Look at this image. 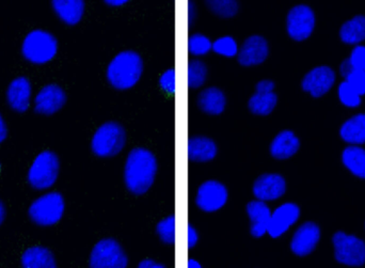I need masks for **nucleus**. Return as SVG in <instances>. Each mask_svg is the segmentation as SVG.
<instances>
[{
  "label": "nucleus",
  "mask_w": 365,
  "mask_h": 268,
  "mask_svg": "<svg viewBox=\"0 0 365 268\" xmlns=\"http://www.w3.org/2000/svg\"><path fill=\"white\" fill-rule=\"evenodd\" d=\"M105 4L111 6H121L123 4H128V0H107Z\"/></svg>",
  "instance_id": "obj_41"
},
{
  "label": "nucleus",
  "mask_w": 365,
  "mask_h": 268,
  "mask_svg": "<svg viewBox=\"0 0 365 268\" xmlns=\"http://www.w3.org/2000/svg\"><path fill=\"white\" fill-rule=\"evenodd\" d=\"M255 89H257V92L249 100V110L253 115H270L278 103V96L274 92V81L264 79L257 83Z\"/></svg>",
  "instance_id": "obj_12"
},
{
  "label": "nucleus",
  "mask_w": 365,
  "mask_h": 268,
  "mask_svg": "<svg viewBox=\"0 0 365 268\" xmlns=\"http://www.w3.org/2000/svg\"><path fill=\"white\" fill-rule=\"evenodd\" d=\"M287 32L295 41H304L313 32L315 26V15L308 6H294L287 15Z\"/></svg>",
  "instance_id": "obj_9"
},
{
  "label": "nucleus",
  "mask_w": 365,
  "mask_h": 268,
  "mask_svg": "<svg viewBox=\"0 0 365 268\" xmlns=\"http://www.w3.org/2000/svg\"><path fill=\"white\" fill-rule=\"evenodd\" d=\"M339 98L347 107H357L361 104V96L346 81H343L339 87Z\"/></svg>",
  "instance_id": "obj_33"
},
{
  "label": "nucleus",
  "mask_w": 365,
  "mask_h": 268,
  "mask_svg": "<svg viewBox=\"0 0 365 268\" xmlns=\"http://www.w3.org/2000/svg\"><path fill=\"white\" fill-rule=\"evenodd\" d=\"M6 136H8V128H6L4 118L0 115V143L6 138Z\"/></svg>",
  "instance_id": "obj_40"
},
{
  "label": "nucleus",
  "mask_w": 365,
  "mask_h": 268,
  "mask_svg": "<svg viewBox=\"0 0 365 268\" xmlns=\"http://www.w3.org/2000/svg\"><path fill=\"white\" fill-rule=\"evenodd\" d=\"M354 68H356L355 66H353L349 58H347V59L344 60L343 63L341 64V74H342V76L344 77V78H346V77L353 72Z\"/></svg>",
  "instance_id": "obj_38"
},
{
  "label": "nucleus",
  "mask_w": 365,
  "mask_h": 268,
  "mask_svg": "<svg viewBox=\"0 0 365 268\" xmlns=\"http://www.w3.org/2000/svg\"><path fill=\"white\" fill-rule=\"evenodd\" d=\"M138 268H166L165 265L160 264V263L155 262L151 259H145V260L141 261Z\"/></svg>",
  "instance_id": "obj_39"
},
{
  "label": "nucleus",
  "mask_w": 365,
  "mask_h": 268,
  "mask_svg": "<svg viewBox=\"0 0 365 268\" xmlns=\"http://www.w3.org/2000/svg\"><path fill=\"white\" fill-rule=\"evenodd\" d=\"M53 11L66 25L74 26L83 19L85 1L83 0H53Z\"/></svg>",
  "instance_id": "obj_23"
},
{
  "label": "nucleus",
  "mask_w": 365,
  "mask_h": 268,
  "mask_svg": "<svg viewBox=\"0 0 365 268\" xmlns=\"http://www.w3.org/2000/svg\"><path fill=\"white\" fill-rule=\"evenodd\" d=\"M21 268H57L51 250L42 246H34L25 250L21 259Z\"/></svg>",
  "instance_id": "obj_24"
},
{
  "label": "nucleus",
  "mask_w": 365,
  "mask_h": 268,
  "mask_svg": "<svg viewBox=\"0 0 365 268\" xmlns=\"http://www.w3.org/2000/svg\"><path fill=\"white\" fill-rule=\"evenodd\" d=\"M64 209L66 203L60 192H46L31 203L29 207V217L38 226L51 227L61 220Z\"/></svg>",
  "instance_id": "obj_4"
},
{
  "label": "nucleus",
  "mask_w": 365,
  "mask_h": 268,
  "mask_svg": "<svg viewBox=\"0 0 365 268\" xmlns=\"http://www.w3.org/2000/svg\"><path fill=\"white\" fill-rule=\"evenodd\" d=\"M197 106L207 115H221L227 106V98L218 88H206L197 96Z\"/></svg>",
  "instance_id": "obj_22"
},
{
  "label": "nucleus",
  "mask_w": 365,
  "mask_h": 268,
  "mask_svg": "<svg viewBox=\"0 0 365 268\" xmlns=\"http://www.w3.org/2000/svg\"><path fill=\"white\" fill-rule=\"evenodd\" d=\"M247 213L250 220L251 235L259 239L266 234L272 216L269 207L263 201H251L247 205Z\"/></svg>",
  "instance_id": "obj_19"
},
{
  "label": "nucleus",
  "mask_w": 365,
  "mask_h": 268,
  "mask_svg": "<svg viewBox=\"0 0 365 268\" xmlns=\"http://www.w3.org/2000/svg\"><path fill=\"white\" fill-rule=\"evenodd\" d=\"M58 41L53 34L43 29H34L25 36L21 53L30 63H48L57 55Z\"/></svg>",
  "instance_id": "obj_3"
},
{
  "label": "nucleus",
  "mask_w": 365,
  "mask_h": 268,
  "mask_svg": "<svg viewBox=\"0 0 365 268\" xmlns=\"http://www.w3.org/2000/svg\"><path fill=\"white\" fill-rule=\"evenodd\" d=\"M287 192L284 177L277 173H265L257 177L253 184V195L257 200L274 201Z\"/></svg>",
  "instance_id": "obj_13"
},
{
  "label": "nucleus",
  "mask_w": 365,
  "mask_h": 268,
  "mask_svg": "<svg viewBox=\"0 0 365 268\" xmlns=\"http://www.w3.org/2000/svg\"><path fill=\"white\" fill-rule=\"evenodd\" d=\"M207 78V68L201 60L193 59L188 64V87L197 89L205 83Z\"/></svg>",
  "instance_id": "obj_28"
},
{
  "label": "nucleus",
  "mask_w": 365,
  "mask_h": 268,
  "mask_svg": "<svg viewBox=\"0 0 365 268\" xmlns=\"http://www.w3.org/2000/svg\"><path fill=\"white\" fill-rule=\"evenodd\" d=\"M0 170H1V164H0Z\"/></svg>",
  "instance_id": "obj_44"
},
{
  "label": "nucleus",
  "mask_w": 365,
  "mask_h": 268,
  "mask_svg": "<svg viewBox=\"0 0 365 268\" xmlns=\"http://www.w3.org/2000/svg\"><path fill=\"white\" fill-rule=\"evenodd\" d=\"M143 62L134 51L118 53L107 68V79L115 89H132L143 75Z\"/></svg>",
  "instance_id": "obj_2"
},
{
  "label": "nucleus",
  "mask_w": 365,
  "mask_h": 268,
  "mask_svg": "<svg viewBox=\"0 0 365 268\" xmlns=\"http://www.w3.org/2000/svg\"><path fill=\"white\" fill-rule=\"evenodd\" d=\"M300 216V210L294 203H284L277 207L270 216L267 233L272 239H278L284 234Z\"/></svg>",
  "instance_id": "obj_14"
},
{
  "label": "nucleus",
  "mask_w": 365,
  "mask_h": 268,
  "mask_svg": "<svg viewBox=\"0 0 365 268\" xmlns=\"http://www.w3.org/2000/svg\"><path fill=\"white\" fill-rule=\"evenodd\" d=\"M334 256L336 261L347 267H362L365 263V244L364 241L354 237L338 232L332 239Z\"/></svg>",
  "instance_id": "obj_8"
},
{
  "label": "nucleus",
  "mask_w": 365,
  "mask_h": 268,
  "mask_svg": "<svg viewBox=\"0 0 365 268\" xmlns=\"http://www.w3.org/2000/svg\"><path fill=\"white\" fill-rule=\"evenodd\" d=\"M160 87L167 93H175V68H169L164 74L160 76Z\"/></svg>",
  "instance_id": "obj_35"
},
{
  "label": "nucleus",
  "mask_w": 365,
  "mask_h": 268,
  "mask_svg": "<svg viewBox=\"0 0 365 268\" xmlns=\"http://www.w3.org/2000/svg\"><path fill=\"white\" fill-rule=\"evenodd\" d=\"M158 234L165 244L173 245L175 243V216L171 215L160 220L156 227Z\"/></svg>",
  "instance_id": "obj_32"
},
{
  "label": "nucleus",
  "mask_w": 365,
  "mask_h": 268,
  "mask_svg": "<svg viewBox=\"0 0 365 268\" xmlns=\"http://www.w3.org/2000/svg\"><path fill=\"white\" fill-rule=\"evenodd\" d=\"M218 153L216 143L210 138L195 136L188 141L189 160L195 163H206L214 160Z\"/></svg>",
  "instance_id": "obj_21"
},
{
  "label": "nucleus",
  "mask_w": 365,
  "mask_h": 268,
  "mask_svg": "<svg viewBox=\"0 0 365 268\" xmlns=\"http://www.w3.org/2000/svg\"><path fill=\"white\" fill-rule=\"evenodd\" d=\"M299 147V139L292 130H282L272 140L270 154L276 160H287L295 155Z\"/></svg>",
  "instance_id": "obj_20"
},
{
  "label": "nucleus",
  "mask_w": 365,
  "mask_h": 268,
  "mask_svg": "<svg viewBox=\"0 0 365 268\" xmlns=\"http://www.w3.org/2000/svg\"><path fill=\"white\" fill-rule=\"evenodd\" d=\"M343 140L353 145L365 143V113L355 115L347 120L340 130Z\"/></svg>",
  "instance_id": "obj_25"
},
{
  "label": "nucleus",
  "mask_w": 365,
  "mask_h": 268,
  "mask_svg": "<svg viewBox=\"0 0 365 268\" xmlns=\"http://www.w3.org/2000/svg\"><path fill=\"white\" fill-rule=\"evenodd\" d=\"M336 81L334 71L328 66H319L313 68L304 76L302 89L311 93L314 98H319L327 93Z\"/></svg>",
  "instance_id": "obj_16"
},
{
  "label": "nucleus",
  "mask_w": 365,
  "mask_h": 268,
  "mask_svg": "<svg viewBox=\"0 0 365 268\" xmlns=\"http://www.w3.org/2000/svg\"><path fill=\"white\" fill-rule=\"evenodd\" d=\"M188 268H202V267L199 262H197V261L195 260V259H189Z\"/></svg>",
  "instance_id": "obj_43"
},
{
  "label": "nucleus",
  "mask_w": 365,
  "mask_h": 268,
  "mask_svg": "<svg viewBox=\"0 0 365 268\" xmlns=\"http://www.w3.org/2000/svg\"><path fill=\"white\" fill-rule=\"evenodd\" d=\"M212 49L217 55L223 56V57L227 58L237 56L238 51H240L237 42L234 40V38L230 36H221V38H217V40L212 43Z\"/></svg>",
  "instance_id": "obj_30"
},
{
  "label": "nucleus",
  "mask_w": 365,
  "mask_h": 268,
  "mask_svg": "<svg viewBox=\"0 0 365 268\" xmlns=\"http://www.w3.org/2000/svg\"><path fill=\"white\" fill-rule=\"evenodd\" d=\"M343 163L356 177L365 179V150L358 145H351L343 152Z\"/></svg>",
  "instance_id": "obj_27"
},
{
  "label": "nucleus",
  "mask_w": 365,
  "mask_h": 268,
  "mask_svg": "<svg viewBox=\"0 0 365 268\" xmlns=\"http://www.w3.org/2000/svg\"><path fill=\"white\" fill-rule=\"evenodd\" d=\"M31 96V83L27 77L19 76L13 79L6 90L9 106L16 113H23L29 109Z\"/></svg>",
  "instance_id": "obj_17"
},
{
  "label": "nucleus",
  "mask_w": 365,
  "mask_h": 268,
  "mask_svg": "<svg viewBox=\"0 0 365 268\" xmlns=\"http://www.w3.org/2000/svg\"><path fill=\"white\" fill-rule=\"evenodd\" d=\"M319 237L321 231L317 225L306 222L297 229L292 239V252L299 257L308 256L317 247Z\"/></svg>",
  "instance_id": "obj_18"
},
{
  "label": "nucleus",
  "mask_w": 365,
  "mask_h": 268,
  "mask_svg": "<svg viewBox=\"0 0 365 268\" xmlns=\"http://www.w3.org/2000/svg\"><path fill=\"white\" fill-rule=\"evenodd\" d=\"M341 40L346 44L357 45L365 40V16L354 17L346 21L340 30Z\"/></svg>",
  "instance_id": "obj_26"
},
{
  "label": "nucleus",
  "mask_w": 365,
  "mask_h": 268,
  "mask_svg": "<svg viewBox=\"0 0 365 268\" xmlns=\"http://www.w3.org/2000/svg\"><path fill=\"white\" fill-rule=\"evenodd\" d=\"M66 102V94L60 86H44L34 98V110L38 115H51L60 110Z\"/></svg>",
  "instance_id": "obj_11"
},
{
  "label": "nucleus",
  "mask_w": 365,
  "mask_h": 268,
  "mask_svg": "<svg viewBox=\"0 0 365 268\" xmlns=\"http://www.w3.org/2000/svg\"><path fill=\"white\" fill-rule=\"evenodd\" d=\"M206 4L212 13L225 19L233 17L238 12L237 1L234 0H212V1H206Z\"/></svg>",
  "instance_id": "obj_29"
},
{
  "label": "nucleus",
  "mask_w": 365,
  "mask_h": 268,
  "mask_svg": "<svg viewBox=\"0 0 365 268\" xmlns=\"http://www.w3.org/2000/svg\"><path fill=\"white\" fill-rule=\"evenodd\" d=\"M345 81L349 83L360 96L365 94V71L354 68L353 72L345 78Z\"/></svg>",
  "instance_id": "obj_34"
},
{
  "label": "nucleus",
  "mask_w": 365,
  "mask_h": 268,
  "mask_svg": "<svg viewBox=\"0 0 365 268\" xmlns=\"http://www.w3.org/2000/svg\"><path fill=\"white\" fill-rule=\"evenodd\" d=\"M212 43L201 34H192L188 40V51L193 56H205L212 51Z\"/></svg>",
  "instance_id": "obj_31"
},
{
  "label": "nucleus",
  "mask_w": 365,
  "mask_h": 268,
  "mask_svg": "<svg viewBox=\"0 0 365 268\" xmlns=\"http://www.w3.org/2000/svg\"><path fill=\"white\" fill-rule=\"evenodd\" d=\"M126 143L125 130L117 122H107L96 130L91 148L98 158H111L123 149Z\"/></svg>",
  "instance_id": "obj_6"
},
{
  "label": "nucleus",
  "mask_w": 365,
  "mask_h": 268,
  "mask_svg": "<svg viewBox=\"0 0 365 268\" xmlns=\"http://www.w3.org/2000/svg\"><path fill=\"white\" fill-rule=\"evenodd\" d=\"M199 241L197 230L191 225H188V247L193 248Z\"/></svg>",
  "instance_id": "obj_37"
},
{
  "label": "nucleus",
  "mask_w": 365,
  "mask_h": 268,
  "mask_svg": "<svg viewBox=\"0 0 365 268\" xmlns=\"http://www.w3.org/2000/svg\"><path fill=\"white\" fill-rule=\"evenodd\" d=\"M158 173V160L149 150L136 148L128 154L124 179L132 194H145L153 185Z\"/></svg>",
  "instance_id": "obj_1"
},
{
  "label": "nucleus",
  "mask_w": 365,
  "mask_h": 268,
  "mask_svg": "<svg viewBox=\"0 0 365 268\" xmlns=\"http://www.w3.org/2000/svg\"><path fill=\"white\" fill-rule=\"evenodd\" d=\"M349 60L356 68L365 71V46H356L351 51Z\"/></svg>",
  "instance_id": "obj_36"
},
{
  "label": "nucleus",
  "mask_w": 365,
  "mask_h": 268,
  "mask_svg": "<svg viewBox=\"0 0 365 268\" xmlns=\"http://www.w3.org/2000/svg\"><path fill=\"white\" fill-rule=\"evenodd\" d=\"M268 53L267 41L261 36H251L242 43L237 59L242 66H259L267 59Z\"/></svg>",
  "instance_id": "obj_15"
},
{
  "label": "nucleus",
  "mask_w": 365,
  "mask_h": 268,
  "mask_svg": "<svg viewBox=\"0 0 365 268\" xmlns=\"http://www.w3.org/2000/svg\"><path fill=\"white\" fill-rule=\"evenodd\" d=\"M4 217H6V207H4V203L0 201V226L4 222Z\"/></svg>",
  "instance_id": "obj_42"
},
{
  "label": "nucleus",
  "mask_w": 365,
  "mask_h": 268,
  "mask_svg": "<svg viewBox=\"0 0 365 268\" xmlns=\"http://www.w3.org/2000/svg\"><path fill=\"white\" fill-rule=\"evenodd\" d=\"M60 162L51 151H43L34 158L28 170V183L36 190H49L57 181Z\"/></svg>",
  "instance_id": "obj_5"
},
{
  "label": "nucleus",
  "mask_w": 365,
  "mask_h": 268,
  "mask_svg": "<svg viewBox=\"0 0 365 268\" xmlns=\"http://www.w3.org/2000/svg\"><path fill=\"white\" fill-rule=\"evenodd\" d=\"M128 263L123 248L113 239L98 242L90 256V268H126Z\"/></svg>",
  "instance_id": "obj_7"
},
{
  "label": "nucleus",
  "mask_w": 365,
  "mask_h": 268,
  "mask_svg": "<svg viewBox=\"0 0 365 268\" xmlns=\"http://www.w3.org/2000/svg\"><path fill=\"white\" fill-rule=\"evenodd\" d=\"M227 201V190L218 181H206L200 186L195 197V205L202 211L212 213L225 207Z\"/></svg>",
  "instance_id": "obj_10"
}]
</instances>
